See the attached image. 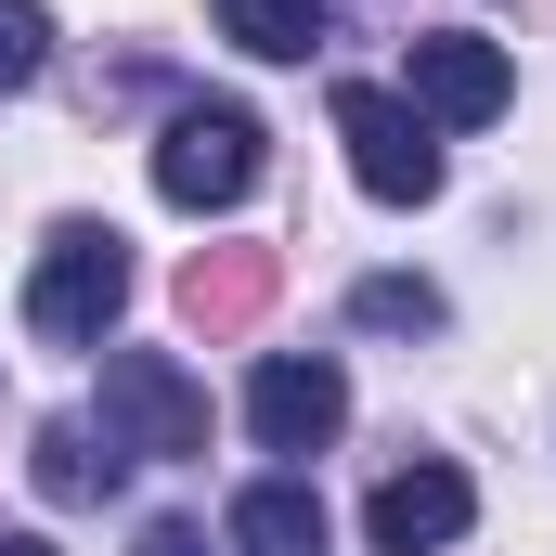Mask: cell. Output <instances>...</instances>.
<instances>
[{
	"instance_id": "6da1fadb",
	"label": "cell",
	"mask_w": 556,
	"mask_h": 556,
	"mask_svg": "<svg viewBox=\"0 0 556 556\" xmlns=\"http://www.w3.org/2000/svg\"><path fill=\"white\" fill-rule=\"evenodd\" d=\"M117 311H130V233H117V220H52V233H39V273H26V337L104 350Z\"/></svg>"
},
{
	"instance_id": "7a4b0ae2",
	"label": "cell",
	"mask_w": 556,
	"mask_h": 556,
	"mask_svg": "<svg viewBox=\"0 0 556 556\" xmlns=\"http://www.w3.org/2000/svg\"><path fill=\"white\" fill-rule=\"evenodd\" d=\"M104 440L130 466H194L207 453V389L168 363V350H117L104 337Z\"/></svg>"
},
{
	"instance_id": "3957f363",
	"label": "cell",
	"mask_w": 556,
	"mask_h": 556,
	"mask_svg": "<svg viewBox=\"0 0 556 556\" xmlns=\"http://www.w3.org/2000/svg\"><path fill=\"white\" fill-rule=\"evenodd\" d=\"M155 194H168L181 220L247 207V194H260V117H247V104H181V117L155 130Z\"/></svg>"
},
{
	"instance_id": "277c9868",
	"label": "cell",
	"mask_w": 556,
	"mask_h": 556,
	"mask_svg": "<svg viewBox=\"0 0 556 556\" xmlns=\"http://www.w3.org/2000/svg\"><path fill=\"white\" fill-rule=\"evenodd\" d=\"M337 142H350V181H363L376 207H427V194H440V130H427L402 91L337 78Z\"/></svg>"
},
{
	"instance_id": "5b68a950",
	"label": "cell",
	"mask_w": 556,
	"mask_h": 556,
	"mask_svg": "<svg viewBox=\"0 0 556 556\" xmlns=\"http://www.w3.org/2000/svg\"><path fill=\"white\" fill-rule=\"evenodd\" d=\"M505 91H518V65H505L492 39H466V26H427L415 65H402V104H415L427 130H492Z\"/></svg>"
},
{
	"instance_id": "8992f818",
	"label": "cell",
	"mask_w": 556,
	"mask_h": 556,
	"mask_svg": "<svg viewBox=\"0 0 556 556\" xmlns=\"http://www.w3.org/2000/svg\"><path fill=\"white\" fill-rule=\"evenodd\" d=\"M247 427H260V453H324V440L350 427V376H337L324 350H273V363L247 376Z\"/></svg>"
},
{
	"instance_id": "52a82bcc",
	"label": "cell",
	"mask_w": 556,
	"mask_h": 556,
	"mask_svg": "<svg viewBox=\"0 0 556 556\" xmlns=\"http://www.w3.org/2000/svg\"><path fill=\"white\" fill-rule=\"evenodd\" d=\"M466 518H479V492H466V466H389L376 479V505H363V531H376V556H440L466 544Z\"/></svg>"
},
{
	"instance_id": "ba28073f",
	"label": "cell",
	"mask_w": 556,
	"mask_h": 556,
	"mask_svg": "<svg viewBox=\"0 0 556 556\" xmlns=\"http://www.w3.org/2000/svg\"><path fill=\"white\" fill-rule=\"evenodd\" d=\"M273 285H285L273 247H194V260H181V324H194V337H247V324L273 311Z\"/></svg>"
},
{
	"instance_id": "9c48e42d",
	"label": "cell",
	"mask_w": 556,
	"mask_h": 556,
	"mask_svg": "<svg viewBox=\"0 0 556 556\" xmlns=\"http://www.w3.org/2000/svg\"><path fill=\"white\" fill-rule=\"evenodd\" d=\"M220 544H233V556H324V505H311V479H260V492H233Z\"/></svg>"
},
{
	"instance_id": "30bf717a",
	"label": "cell",
	"mask_w": 556,
	"mask_h": 556,
	"mask_svg": "<svg viewBox=\"0 0 556 556\" xmlns=\"http://www.w3.org/2000/svg\"><path fill=\"white\" fill-rule=\"evenodd\" d=\"M117 466H130V453H117L91 415H52L39 440H26V479H39L52 505H104V479H117Z\"/></svg>"
},
{
	"instance_id": "8fae6325",
	"label": "cell",
	"mask_w": 556,
	"mask_h": 556,
	"mask_svg": "<svg viewBox=\"0 0 556 556\" xmlns=\"http://www.w3.org/2000/svg\"><path fill=\"white\" fill-rule=\"evenodd\" d=\"M220 39L260 52V65H311L337 39V0H220Z\"/></svg>"
},
{
	"instance_id": "7c38bea8",
	"label": "cell",
	"mask_w": 556,
	"mask_h": 556,
	"mask_svg": "<svg viewBox=\"0 0 556 556\" xmlns=\"http://www.w3.org/2000/svg\"><path fill=\"white\" fill-rule=\"evenodd\" d=\"M350 324H376V337H440L453 298H440L427 273H363V285H350Z\"/></svg>"
},
{
	"instance_id": "4fadbf2b",
	"label": "cell",
	"mask_w": 556,
	"mask_h": 556,
	"mask_svg": "<svg viewBox=\"0 0 556 556\" xmlns=\"http://www.w3.org/2000/svg\"><path fill=\"white\" fill-rule=\"evenodd\" d=\"M39 65H52V13L0 0V91H39Z\"/></svg>"
},
{
	"instance_id": "5bb4252c",
	"label": "cell",
	"mask_w": 556,
	"mask_h": 556,
	"mask_svg": "<svg viewBox=\"0 0 556 556\" xmlns=\"http://www.w3.org/2000/svg\"><path fill=\"white\" fill-rule=\"evenodd\" d=\"M142 556H207V531L194 518H142Z\"/></svg>"
},
{
	"instance_id": "9a60e30c",
	"label": "cell",
	"mask_w": 556,
	"mask_h": 556,
	"mask_svg": "<svg viewBox=\"0 0 556 556\" xmlns=\"http://www.w3.org/2000/svg\"><path fill=\"white\" fill-rule=\"evenodd\" d=\"M0 556H52V544H39V531H0Z\"/></svg>"
}]
</instances>
